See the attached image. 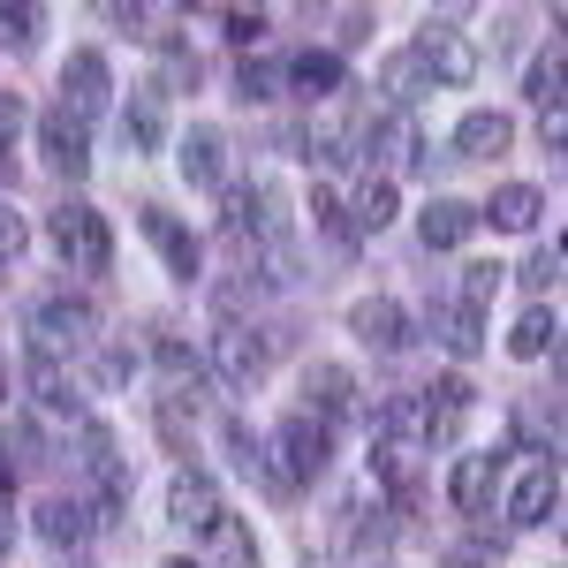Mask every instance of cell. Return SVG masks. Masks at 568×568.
Listing matches in <instances>:
<instances>
[{"label": "cell", "mask_w": 568, "mask_h": 568, "mask_svg": "<svg viewBox=\"0 0 568 568\" xmlns=\"http://www.w3.org/2000/svg\"><path fill=\"white\" fill-rule=\"evenodd\" d=\"M500 508H508V524L516 530H538L561 516V455L546 447V455H516L508 470H500Z\"/></svg>", "instance_id": "obj_1"}, {"label": "cell", "mask_w": 568, "mask_h": 568, "mask_svg": "<svg viewBox=\"0 0 568 568\" xmlns=\"http://www.w3.org/2000/svg\"><path fill=\"white\" fill-rule=\"evenodd\" d=\"M326 463H334V425L311 417V409H288L281 433H273V470H281V485L296 493V485H311Z\"/></svg>", "instance_id": "obj_2"}, {"label": "cell", "mask_w": 568, "mask_h": 568, "mask_svg": "<svg viewBox=\"0 0 568 568\" xmlns=\"http://www.w3.org/2000/svg\"><path fill=\"white\" fill-rule=\"evenodd\" d=\"M273 356H281V334H258V326H220L213 334V379L235 394L265 387V372H273Z\"/></svg>", "instance_id": "obj_3"}, {"label": "cell", "mask_w": 568, "mask_h": 568, "mask_svg": "<svg viewBox=\"0 0 568 568\" xmlns=\"http://www.w3.org/2000/svg\"><path fill=\"white\" fill-rule=\"evenodd\" d=\"M91 304L84 296H39L31 304V356H53V364H69L77 349H91Z\"/></svg>", "instance_id": "obj_4"}, {"label": "cell", "mask_w": 568, "mask_h": 568, "mask_svg": "<svg viewBox=\"0 0 568 568\" xmlns=\"http://www.w3.org/2000/svg\"><path fill=\"white\" fill-rule=\"evenodd\" d=\"M53 251L77 273H106L114 265V235H106V220L91 205H53Z\"/></svg>", "instance_id": "obj_5"}, {"label": "cell", "mask_w": 568, "mask_h": 568, "mask_svg": "<svg viewBox=\"0 0 568 568\" xmlns=\"http://www.w3.org/2000/svg\"><path fill=\"white\" fill-rule=\"evenodd\" d=\"M77 463H84L91 485H99V516H91V524H114L122 500H130V463H122L114 433H106V425H84V433H77Z\"/></svg>", "instance_id": "obj_6"}, {"label": "cell", "mask_w": 568, "mask_h": 568, "mask_svg": "<svg viewBox=\"0 0 568 568\" xmlns=\"http://www.w3.org/2000/svg\"><path fill=\"white\" fill-rule=\"evenodd\" d=\"M470 409H478V387L463 372L425 379V447H455V439L470 433Z\"/></svg>", "instance_id": "obj_7"}, {"label": "cell", "mask_w": 568, "mask_h": 568, "mask_svg": "<svg viewBox=\"0 0 568 568\" xmlns=\"http://www.w3.org/2000/svg\"><path fill=\"white\" fill-rule=\"evenodd\" d=\"M372 478H379L394 516H409L417 493H425V447H417V439H379V447H372Z\"/></svg>", "instance_id": "obj_8"}, {"label": "cell", "mask_w": 568, "mask_h": 568, "mask_svg": "<svg viewBox=\"0 0 568 568\" xmlns=\"http://www.w3.org/2000/svg\"><path fill=\"white\" fill-rule=\"evenodd\" d=\"M39 144H45V168H53L61 182H77L91 168V122H77L61 99L39 114Z\"/></svg>", "instance_id": "obj_9"}, {"label": "cell", "mask_w": 568, "mask_h": 568, "mask_svg": "<svg viewBox=\"0 0 568 568\" xmlns=\"http://www.w3.org/2000/svg\"><path fill=\"white\" fill-rule=\"evenodd\" d=\"M61 106H69L77 122H99V114L114 106V77H106V61H99L91 45L61 61Z\"/></svg>", "instance_id": "obj_10"}, {"label": "cell", "mask_w": 568, "mask_h": 568, "mask_svg": "<svg viewBox=\"0 0 568 568\" xmlns=\"http://www.w3.org/2000/svg\"><path fill=\"white\" fill-rule=\"evenodd\" d=\"M168 516H175L182 538H205V530L227 516V500H220V485L205 478V470H175V485H168Z\"/></svg>", "instance_id": "obj_11"}, {"label": "cell", "mask_w": 568, "mask_h": 568, "mask_svg": "<svg viewBox=\"0 0 568 568\" xmlns=\"http://www.w3.org/2000/svg\"><path fill=\"white\" fill-rule=\"evenodd\" d=\"M500 470H508V455H500V447H485V455H463V463H455V478H447V500H455L463 516H485V508H500Z\"/></svg>", "instance_id": "obj_12"}, {"label": "cell", "mask_w": 568, "mask_h": 568, "mask_svg": "<svg viewBox=\"0 0 568 568\" xmlns=\"http://www.w3.org/2000/svg\"><path fill=\"white\" fill-rule=\"evenodd\" d=\"M394 213H402V182H387L379 168H372V175H356V197L342 205V220H349V243H364V235L394 227Z\"/></svg>", "instance_id": "obj_13"}, {"label": "cell", "mask_w": 568, "mask_h": 568, "mask_svg": "<svg viewBox=\"0 0 568 568\" xmlns=\"http://www.w3.org/2000/svg\"><path fill=\"white\" fill-rule=\"evenodd\" d=\"M349 334L364 342V349H379V356H402L409 349V311L394 304V296H364V304L349 311Z\"/></svg>", "instance_id": "obj_14"}, {"label": "cell", "mask_w": 568, "mask_h": 568, "mask_svg": "<svg viewBox=\"0 0 568 568\" xmlns=\"http://www.w3.org/2000/svg\"><path fill=\"white\" fill-rule=\"evenodd\" d=\"M136 227H144V243L168 258V273H175V281H197V235H190L168 205H144V213H136Z\"/></svg>", "instance_id": "obj_15"}, {"label": "cell", "mask_w": 568, "mask_h": 568, "mask_svg": "<svg viewBox=\"0 0 568 568\" xmlns=\"http://www.w3.org/2000/svg\"><path fill=\"white\" fill-rule=\"evenodd\" d=\"M356 402H364V394H356L349 364H304V409H311V417L334 425V417H349Z\"/></svg>", "instance_id": "obj_16"}, {"label": "cell", "mask_w": 568, "mask_h": 568, "mask_svg": "<svg viewBox=\"0 0 568 568\" xmlns=\"http://www.w3.org/2000/svg\"><path fill=\"white\" fill-rule=\"evenodd\" d=\"M122 130H130L136 152H168V144H175V136H168V91L136 84L130 99H122Z\"/></svg>", "instance_id": "obj_17"}, {"label": "cell", "mask_w": 568, "mask_h": 568, "mask_svg": "<svg viewBox=\"0 0 568 568\" xmlns=\"http://www.w3.org/2000/svg\"><path fill=\"white\" fill-rule=\"evenodd\" d=\"M31 530H39L53 554H61V546H84V530H91V500H77V493H45L39 508H31Z\"/></svg>", "instance_id": "obj_18"}, {"label": "cell", "mask_w": 568, "mask_h": 568, "mask_svg": "<svg viewBox=\"0 0 568 568\" xmlns=\"http://www.w3.org/2000/svg\"><path fill=\"white\" fill-rule=\"evenodd\" d=\"M152 372H160V394H182V402L205 394V356L182 349L175 334H152Z\"/></svg>", "instance_id": "obj_19"}, {"label": "cell", "mask_w": 568, "mask_h": 568, "mask_svg": "<svg viewBox=\"0 0 568 568\" xmlns=\"http://www.w3.org/2000/svg\"><path fill=\"white\" fill-rule=\"evenodd\" d=\"M31 402H39L45 417H77L84 409V379L69 364H53V356H31Z\"/></svg>", "instance_id": "obj_20"}, {"label": "cell", "mask_w": 568, "mask_h": 568, "mask_svg": "<svg viewBox=\"0 0 568 568\" xmlns=\"http://www.w3.org/2000/svg\"><path fill=\"white\" fill-rule=\"evenodd\" d=\"M182 182L190 190H220L227 182V136L220 130H182Z\"/></svg>", "instance_id": "obj_21"}, {"label": "cell", "mask_w": 568, "mask_h": 568, "mask_svg": "<svg viewBox=\"0 0 568 568\" xmlns=\"http://www.w3.org/2000/svg\"><path fill=\"white\" fill-rule=\"evenodd\" d=\"M470 227H478V205L439 197V205H425V220H417V243H425V251H463V243H470Z\"/></svg>", "instance_id": "obj_22"}, {"label": "cell", "mask_w": 568, "mask_h": 568, "mask_svg": "<svg viewBox=\"0 0 568 568\" xmlns=\"http://www.w3.org/2000/svg\"><path fill=\"white\" fill-rule=\"evenodd\" d=\"M516 144V122L500 114V106H478V114H463V130H455V152L463 160H500Z\"/></svg>", "instance_id": "obj_23"}, {"label": "cell", "mask_w": 568, "mask_h": 568, "mask_svg": "<svg viewBox=\"0 0 568 568\" xmlns=\"http://www.w3.org/2000/svg\"><path fill=\"white\" fill-rule=\"evenodd\" d=\"M417 53H425L433 84H470V77H478V53H470V39H455V31H425Z\"/></svg>", "instance_id": "obj_24"}, {"label": "cell", "mask_w": 568, "mask_h": 568, "mask_svg": "<svg viewBox=\"0 0 568 568\" xmlns=\"http://www.w3.org/2000/svg\"><path fill=\"white\" fill-rule=\"evenodd\" d=\"M288 91H296V99H334V91H342V53H334V45H304V53L288 61Z\"/></svg>", "instance_id": "obj_25"}, {"label": "cell", "mask_w": 568, "mask_h": 568, "mask_svg": "<svg viewBox=\"0 0 568 568\" xmlns=\"http://www.w3.org/2000/svg\"><path fill=\"white\" fill-rule=\"evenodd\" d=\"M538 213H546V190H530V182H508V190H493V197H485V213H478V220L508 227V235H530V227H538Z\"/></svg>", "instance_id": "obj_26"}, {"label": "cell", "mask_w": 568, "mask_h": 568, "mask_svg": "<svg viewBox=\"0 0 568 568\" xmlns=\"http://www.w3.org/2000/svg\"><path fill=\"white\" fill-rule=\"evenodd\" d=\"M425 334H433L447 356H478V349H485L478 311H463V304H425Z\"/></svg>", "instance_id": "obj_27"}, {"label": "cell", "mask_w": 568, "mask_h": 568, "mask_svg": "<svg viewBox=\"0 0 568 568\" xmlns=\"http://www.w3.org/2000/svg\"><path fill=\"white\" fill-rule=\"evenodd\" d=\"M546 349H561V318H554V304H530L516 318V334H508V356L516 364H538Z\"/></svg>", "instance_id": "obj_28"}, {"label": "cell", "mask_w": 568, "mask_h": 568, "mask_svg": "<svg viewBox=\"0 0 568 568\" xmlns=\"http://www.w3.org/2000/svg\"><path fill=\"white\" fill-rule=\"evenodd\" d=\"M379 84H387V99H394V106H417L425 91H439V84H433V69H425V53H417V45H402V53H394L387 69H379Z\"/></svg>", "instance_id": "obj_29"}, {"label": "cell", "mask_w": 568, "mask_h": 568, "mask_svg": "<svg viewBox=\"0 0 568 568\" xmlns=\"http://www.w3.org/2000/svg\"><path fill=\"white\" fill-rule=\"evenodd\" d=\"M227 463H235V470H243V478L258 485V493H273V500H281V493H288V485H281V470H273V455H265L258 439L243 433V417H235V425H227Z\"/></svg>", "instance_id": "obj_30"}, {"label": "cell", "mask_w": 568, "mask_h": 568, "mask_svg": "<svg viewBox=\"0 0 568 568\" xmlns=\"http://www.w3.org/2000/svg\"><path fill=\"white\" fill-rule=\"evenodd\" d=\"M387 538H394V524L372 516V508H349V516H342V554H349V561H379Z\"/></svg>", "instance_id": "obj_31"}, {"label": "cell", "mask_w": 568, "mask_h": 568, "mask_svg": "<svg viewBox=\"0 0 568 568\" xmlns=\"http://www.w3.org/2000/svg\"><path fill=\"white\" fill-rule=\"evenodd\" d=\"M205 546H213V561H205V568H258V538L235 524V516H220V524L205 530Z\"/></svg>", "instance_id": "obj_32"}, {"label": "cell", "mask_w": 568, "mask_h": 568, "mask_svg": "<svg viewBox=\"0 0 568 568\" xmlns=\"http://www.w3.org/2000/svg\"><path fill=\"white\" fill-rule=\"evenodd\" d=\"M39 23H45V8L0 0V45H8V53H31V45H39Z\"/></svg>", "instance_id": "obj_33"}, {"label": "cell", "mask_w": 568, "mask_h": 568, "mask_svg": "<svg viewBox=\"0 0 568 568\" xmlns=\"http://www.w3.org/2000/svg\"><path fill=\"white\" fill-rule=\"evenodd\" d=\"M561 273H568V251H561V243H546V251H538V258H524V273H516V281H524L530 296H538V304H546V296H554V288H561Z\"/></svg>", "instance_id": "obj_34"}, {"label": "cell", "mask_w": 568, "mask_h": 568, "mask_svg": "<svg viewBox=\"0 0 568 568\" xmlns=\"http://www.w3.org/2000/svg\"><path fill=\"white\" fill-rule=\"evenodd\" d=\"M530 106H538V114H546V106H561V45H546V53H538V61H530Z\"/></svg>", "instance_id": "obj_35"}, {"label": "cell", "mask_w": 568, "mask_h": 568, "mask_svg": "<svg viewBox=\"0 0 568 568\" xmlns=\"http://www.w3.org/2000/svg\"><path fill=\"white\" fill-rule=\"evenodd\" d=\"M265 23H273L265 8H220V31H227L235 45H258V39H265Z\"/></svg>", "instance_id": "obj_36"}, {"label": "cell", "mask_w": 568, "mask_h": 568, "mask_svg": "<svg viewBox=\"0 0 568 568\" xmlns=\"http://www.w3.org/2000/svg\"><path fill=\"white\" fill-rule=\"evenodd\" d=\"M493 296H500V265H470L463 273V311H485Z\"/></svg>", "instance_id": "obj_37"}, {"label": "cell", "mask_w": 568, "mask_h": 568, "mask_svg": "<svg viewBox=\"0 0 568 568\" xmlns=\"http://www.w3.org/2000/svg\"><path fill=\"white\" fill-rule=\"evenodd\" d=\"M23 243H31V227H23V213L0 197V265H16L23 258Z\"/></svg>", "instance_id": "obj_38"}, {"label": "cell", "mask_w": 568, "mask_h": 568, "mask_svg": "<svg viewBox=\"0 0 568 568\" xmlns=\"http://www.w3.org/2000/svg\"><path fill=\"white\" fill-rule=\"evenodd\" d=\"M311 220H318V227H334V235L349 243V220H342V197H334V182H318V190H311Z\"/></svg>", "instance_id": "obj_39"}, {"label": "cell", "mask_w": 568, "mask_h": 568, "mask_svg": "<svg viewBox=\"0 0 568 568\" xmlns=\"http://www.w3.org/2000/svg\"><path fill=\"white\" fill-rule=\"evenodd\" d=\"M235 99H251V106L273 99V69H265V61H243V69H235Z\"/></svg>", "instance_id": "obj_40"}, {"label": "cell", "mask_w": 568, "mask_h": 568, "mask_svg": "<svg viewBox=\"0 0 568 568\" xmlns=\"http://www.w3.org/2000/svg\"><path fill=\"white\" fill-rule=\"evenodd\" d=\"M23 122H31V114H23V99H16V91H0V152L23 136Z\"/></svg>", "instance_id": "obj_41"}, {"label": "cell", "mask_w": 568, "mask_h": 568, "mask_svg": "<svg viewBox=\"0 0 568 568\" xmlns=\"http://www.w3.org/2000/svg\"><path fill=\"white\" fill-rule=\"evenodd\" d=\"M91 372H99L106 387H122V379H130V372H136V356H130V349H106V356H99V364H91Z\"/></svg>", "instance_id": "obj_42"}, {"label": "cell", "mask_w": 568, "mask_h": 568, "mask_svg": "<svg viewBox=\"0 0 568 568\" xmlns=\"http://www.w3.org/2000/svg\"><path fill=\"white\" fill-rule=\"evenodd\" d=\"M538 136H546V152L561 160V144H568V114H561V106H546V114H538Z\"/></svg>", "instance_id": "obj_43"}, {"label": "cell", "mask_w": 568, "mask_h": 568, "mask_svg": "<svg viewBox=\"0 0 568 568\" xmlns=\"http://www.w3.org/2000/svg\"><path fill=\"white\" fill-rule=\"evenodd\" d=\"M372 39V8H342V45Z\"/></svg>", "instance_id": "obj_44"}, {"label": "cell", "mask_w": 568, "mask_h": 568, "mask_svg": "<svg viewBox=\"0 0 568 568\" xmlns=\"http://www.w3.org/2000/svg\"><path fill=\"white\" fill-rule=\"evenodd\" d=\"M439 568H493V554H478V546H447V561Z\"/></svg>", "instance_id": "obj_45"}, {"label": "cell", "mask_w": 568, "mask_h": 568, "mask_svg": "<svg viewBox=\"0 0 568 568\" xmlns=\"http://www.w3.org/2000/svg\"><path fill=\"white\" fill-rule=\"evenodd\" d=\"M8 546H16V516H8V470H0V561H8Z\"/></svg>", "instance_id": "obj_46"}, {"label": "cell", "mask_w": 568, "mask_h": 568, "mask_svg": "<svg viewBox=\"0 0 568 568\" xmlns=\"http://www.w3.org/2000/svg\"><path fill=\"white\" fill-rule=\"evenodd\" d=\"M168 568H205V561H168Z\"/></svg>", "instance_id": "obj_47"}, {"label": "cell", "mask_w": 568, "mask_h": 568, "mask_svg": "<svg viewBox=\"0 0 568 568\" xmlns=\"http://www.w3.org/2000/svg\"><path fill=\"white\" fill-rule=\"evenodd\" d=\"M0 394H8V379H0Z\"/></svg>", "instance_id": "obj_48"}, {"label": "cell", "mask_w": 568, "mask_h": 568, "mask_svg": "<svg viewBox=\"0 0 568 568\" xmlns=\"http://www.w3.org/2000/svg\"><path fill=\"white\" fill-rule=\"evenodd\" d=\"M69 568H84V561H69Z\"/></svg>", "instance_id": "obj_49"}]
</instances>
